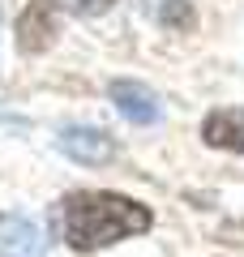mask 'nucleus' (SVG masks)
<instances>
[{
    "label": "nucleus",
    "instance_id": "1",
    "mask_svg": "<svg viewBox=\"0 0 244 257\" xmlns=\"http://www.w3.org/2000/svg\"><path fill=\"white\" fill-rule=\"evenodd\" d=\"M56 223H60V236L69 240V248L90 253V248H103V244H116V240L150 231L154 214H150V206L133 202L125 193L77 189L56 206Z\"/></svg>",
    "mask_w": 244,
    "mask_h": 257
},
{
    "label": "nucleus",
    "instance_id": "2",
    "mask_svg": "<svg viewBox=\"0 0 244 257\" xmlns=\"http://www.w3.org/2000/svg\"><path fill=\"white\" fill-rule=\"evenodd\" d=\"M60 150L73 159V163H86V167H99V163H111V159H116V142H111V133L90 128V124L64 128V133H60Z\"/></svg>",
    "mask_w": 244,
    "mask_h": 257
},
{
    "label": "nucleus",
    "instance_id": "3",
    "mask_svg": "<svg viewBox=\"0 0 244 257\" xmlns=\"http://www.w3.org/2000/svg\"><path fill=\"white\" fill-rule=\"evenodd\" d=\"M0 257H43V231L26 214H0Z\"/></svg>",
    "mask_w": 244,
    "mask_h": 257
},
{
    "label": "nucleus",
    "instance_id": "4",
    "mask_svg": "<svg viewBox=\"0 0 244 257\" xmlns=\"http://www.w3.org/2000/svg\"><path fill=\"white\" fill-rule=\"evenodd\" d=\"M56 35V5L52 0H30V9L18 18V47L22 52H43Z\"/></svg>",
    "mask_w": 244,
    "mask_h": 257
},
{
    "label": "nucleus",
    "instance_id": "5",
    "mask_svg": "<svg viewBox=\"0 0 244 257\" xmlns=\"http://www.w3.org/2000/svg\"><path fill=\"white\" fill-rule=\"evenodd\" d=\"M111 103H116V111L129 124H154V120L163 116L159 99H154L142 82H111Z\"/></svg>",
    "mask_w": 244,
    "mask_h": 257
},
{
    "label": "nucleus",
    "instance_id": "6",
    "mask_svg": "<svg viewBox=\"0 0 244 257\" xmlns=\"http://www.w3.org/2000/svg\"><path fill=\"white\" fill-rule=\"evenodd\" d=\"M201 138L218 150L244 155V107H218L201 120Z\"/></svg>",
    "mask_w": 244,
    "mask_h": 257
},
{
    "label": "nucleus",
    "instance_id": "7",
    "mask_svg": "<svg viewBox=\"0 0 244 257\" xmlns=\"http://www.w3.org/2000/svg\"><path fill=\"white\" fill-rule=\"evenodd\" d=\"M69 5H73L77 13H103V9L111 5V0H69Z\"/></svg>",
    "mask_w": 244,
    "mask_h": 257
}]
</instances>
